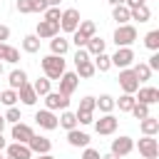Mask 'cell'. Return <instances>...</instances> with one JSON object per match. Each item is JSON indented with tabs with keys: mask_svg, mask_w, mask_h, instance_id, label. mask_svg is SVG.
<instances>
[{
	"mask_svg": "<svg viewBox=\"0 0 159 159\" xmlns=\"http://www.w3.org/2000/svg\"><path fill=\"white\" fill-rule=\"evenodd\" d=\"M40 67H42V72H45L47 80H60L62 72L67 70V67H65V60H62L60 55H45V57L40 60Z\"/></svg>",
	"mask_w": 159,
	"mask_h": 159,
	"instance_id": "6da1fadb",
	"label": "cell"
},
{
	"mask_svg": "<svg viewBox=\"0 0 159 159\" xmlns=\"http://www.w3.org/2000/svg\"><path fill=\"white\" fill-rule=\"evenodd\" d=\"M92 35H97V25H94L92 20H82V22L77 25V30L72 32V42H75V47H84L87 40H89Z\"/></svg>",
	"mask_w": 159,
	"mask_h": 159,
	"instance_id": "7a4b0ae2",
	"label": "cell"
},
{
	"mask_svg": "<svg viewBox=\"0 0 159 159\" xmlns=\"http://www.w3.org/2000/svg\"><path fill=\"white\" fill-rule=\"evenodd\" d=\"M114 45L117 47H132L134 45V40H137V27L134 25H117V30H114Z\"/></svg>",
	"mask_w": 159,
	"mask_h": 159,
	"instance_id": "3957f363",
	"label": "cell"
},
{
	"mask_svg": "<svg viewBox=\"0 0 159 159\" xmlns=\"http://www.w3.org/2000/svg\"><path fill=\"white\" fill-rule=\"evenodd\" d=\"M80 22H82V17H80V10H77V7L62 10V15H60V30H62V32H70V35H72Z\"/></svg>",
	"mask_w": 159,
	"mask_h": 159,
	"instance_id": "277c9868",
	"label": "cell"
},
{
	"mask_svg": "<svg viewBox=\"0 0 159 159\" xmlns=\"http://www.w3.org/2000/svg\"><path fill=\"white\" fill-rule=\"evenodd\" d=\"M94 124V132L97 134H102V137H109V134H114L117 132V127H119V119L109 112V114H102L99 119H94L92 122Z\"/></svg>",
	"mask_w": 159,
	"mask_h": 159,
	"instance_id": "5b68a950",
	"label": "cell"
},
{
	"mask_svg": "<svg viewBox=\"0 0 159 159\" xmlns=\"http://www.w3.org/2000/svg\"><path fill=\"white\" fill-rule=\"evenodd\" d=\"M119 87H122V92H127V94H134L137 89H139V80H137V75H134V70L132 67H124V70H119Z\"/></svg>",
	"mask_w": 159,
	"mask_h": 159,
	"instance_id": "8992f818",
	"label": "cell"
},
{
	"mask_svg": "<svg viewBox=\"0 0 159 159\" xmlns=\"http://www.w3.org/2000/svg\"><path fill=\"white\" fill-rule=\"evenodd\" d=\"M109 60H112V67H119V70L132 67L134 65V50L132 47H117V52L109 55Z\"/></svg>",
	"mask_w": 159,
	"mask_h": 159,
	"instance_id": "52a82bcc",
	"label": "cell"
},
{
	"mask_svg": "<svg viewBox=\"0 0 159 159\" xmlns=\"http://www.w3.org/2000/svg\"><path fill=\"white\" fill-rule=\"evenodd\" d=\"M70 107V97L67 94H62V92H47L45 94V109H50V112H62V109H67Z\"/></svg>",
	"mask_w": 159,
	"mask_h": 159,
	"instance_id": "ba28073f",
	"label": "cell"
},
{
	"mask_svg": "<svg viewBox=\"0 0 159 159\" xmlns=\"http://www.w3.org/2000/svg\"><path fill=\"white\" fill-rule=\"evenodd\" d=\"M137 149H139V154L144 157V159H152V157H159V142L154 139V137H142L137 144H134Z\"/></svg>",
	"mask_w": 159,
	"mask_h": 159,
	"instance_id": "9c48e42d",
	"label": "cell"
},
{
	"mask_svg": "<svg viewBox=\"0 0 159 159\" xmlns=\"http://www.w3.org/2000/svg\"><path fill=\"white\" fill-rule=\"evenodd\" d=\"M57 82H60V89H57V92H62V94L70 97V94H75V89H77V84H80V77H77V72H67V70H65Z\"/></svg>",
	"mask_w": 159,
	"mask_h": 159,
	"instance_id": "30bf717a",
	"label": "cell"
},
{
	"mask_svg": "<svg viewBox=\"0 0 159 159\" xmlns=\"http://www.w3.org/2000/svg\"><path fill=\"white\" fill-rule=\"evenodd\" d=\"M32 134H35V129H32L30 124H25V122H15L12 129H10L12 142H22V144H27V142L32 139Z\"/></svg>",
	"mask_w": 159,
	"mask_h": 159,
	"instance_id": "8fae6325",
	"label": "cell"
},
{
	"mask_svg": "<svg viewBox=\"0 0 159 159\" xmlns=\"http://www.w3.org/2000/svg\"><path fill=\"white\" fill-rule=\"evenodd\" d=\"M132 149H134V139H132V137H127V134H122V137L112 139V147H109V152H112V154H117V157H127Z\"/></svg>",
	"mask_w": 159,
	"mask_h": 159,
	"instance_id": "7c38bea8",
	"label": "cell"
},
{
	"mask_svg": "<svg viewBox=\"0 0 159 159\" xmlns=\"http://www.w3.org/2000/svg\"><path fill=\"white\" fill-rule=\"evenodd\" d=\"M35 35L40 40H50L55 35H60V22H52V20H40L37 27H35Z\"/></svg>",
	"mask_w": 159,
	"mask_h": 159,
	"instance_id": "4fadbf2b",
	"label": "cell"
},
{
	"mask_svg": "<svg viewBox=\"0 0 159 159\" xmlns=\"http://www.w3.org/2000/svg\"><path fill=\"white\" fill-rule=\"evenodd\" d=\"M35 122H37V127H42V129H47V132L57 129V114L50 112V109H37V112H35Z\"/></svg>",
	"mask_w": 159,
	"mask_h": 159,
	"instance_id": "5bb4252c",
	"label": "cell"
},
{
	"mask_svg": "<svg viewBox=\"0 0 159 159\" xmlns=\"http://www.w3.org/2000/svg\"><path fill=\"white\" fill-rule=\"evenodd\" d=\"M27 147H30L32 157H35V154H47V152H52V142H50L47 137H42V134H32V139L27 142Z\"/></svg>",
	"mask_w": 159,
	"mask_h": 159,
	"instance_id": "9a60e30c",
	"label": "cell"
},
{
	"mask_svg": "<svg viewBox=\"0 0 159 159\" xmlns=\"http://www.w3.org/2000/svg\"><path fill=\"white\" fill-rule=\"evenodd\" d=\"M5 152H7V157H10V159H32L30 147H27V144H22V142H10V144L5 147Z\"/></svg>",
	"mask_w": 159,
	"mask_h": 159,
	"instance_id": "2e32d148",
	"label": "cell"
},
{
	"mask_svg": "<svg viewBox=\"0 0 159 159\" xmlns=\"http://www.w3.org/2000/svg\"><path fill=\"white\" fill-rule=\"evenodd\" d=\"M134 94H137V97H134L137 102H144V104H149V107L159 102V89H157V87H139Z\"/></svg>",
	"mask_w": 159,
	"mask_h": 159,
	"instance_id": "e0dca14e",
	"label": "cell"
},
{
	"mask_svg": "<svg viewBox=\"0 0 159 159\" xmlns=\"http://www.w3.org/2000/svg\"><path fill=\"white\" fill-rule=\"evenodd\" d=\"M67 50H70V40H67V37H62V35L50 37V55H60V57H65Z\"/></svg>",
	"mask_w": 159,
	"mask_h": 159,
	"instance_id": "ac0fdd59",
	"label": "cell"
},
{
	"mask_svg": "<svg viewBox=\"0 0 159 159\" xmlns=\"http://www.w3.org/2000/svg\"><path fill=\"white\" fill-rule=\"evenodd\" d=\"M40 97L35 94V89H32V84L30 82H25L20 89H17V102H22V104H27V107H32L35 102H37Z\"/></svg>",
	"mask_w": 159,
	"mask_h": 159,
	"instance_id": "d6986e66",
	"label": "cell"
},
{
	"mask_svg": "<svg viewBox=\"0 0 159 159\" xmlns=\"http://www.w3.org/2000/svg\"><path fill=\"white\" fill-rule=\"evenodd\" d=\"M139 132L142 134H147V137H157L159 134V119L157 117H144V119H139Z\"/></svg>",
	"mask_w": 159,
	"mask_h": 159,
	"instance_id": "ffe728a7",
	"label": "cell"
},
{
	"mask_svg": "<svg viewBox=\"0 0 159 159\" xmlns=\"http://www.w3.org/2000/svg\"><path fill=\"white\" fill-rule=\"evenodd\" d=\"M67 142H70V147H82L84 149V147H89V134L87 132H80L75 127V129L67 132Z\"/></svg>",
	"mask_w": 159,
	"mask_h": 159,
	"instance_id": "44dd1931",
	"label": "cell"
},
{
	"mask_svg": "<svg viewBox=\"0 0 159 159\" xmlns=\"http://www.w3.org/2000/svg\"><path fill=\"white\" fill-rule=\"evenodd\" d=\"M75 72H77V77L80 80H92L94 75H97V70H94V62L92 60H82V62H75Z\"/></svg>",
	"mask_w": 159,
	"mask_h": 159,
	"instance_id": "7402d4cb",
	"label": "cell"
},
{
	"mask_svg": "<svg viewBox=\"0 0 159 159\" xmlns=\"http://www.w3.org/2000/svg\"><path fill=\"white\" fill-rule=\"evenodd\" d=\"M104 47H107V40H102V37H97V35H92V37L87 40V45H84V50H87V55H89V57H94V55L104 52Z\"/></svg>",
	"mask_w": 159,
	"mask_h": 159,
	"instance_id": "603a6c76",
	"label": "cell"
},
{
	"mask_svg": "<svg viewBox=\"0 0 159 159\" xmlns=\"http://www.w3.org/2000/svg\"><path fill=\"white\" fill-rule=\"evenodd\" d=\"M7 82H10V89H20L25 82H27V72L22 67H15L10 75H7Z\"/></svg>",
	"mask_w": 159,
	"mask_h": 159,
	"instance_id": "cb8c5ba5",
	"label": "cell"
},
{
	"mask_svg": "<svg viewBox=\"0 0 159 159\" xmlns=\"http://www.w3.org/2000/svg\"><path fill=\"white\" fill-rule=\"evenodd\" d=\"M57 127H62V129H75L77 127V117H75V112H70V109H62V114L57 117Z\"/></svg>",
	"mask_w": 159,
	"mask_h": 159,
	"instance_id": "d4e9b609",
	"label": "cell"
},
{
	"mask_svg": "<svg viewBox=\"0 0 159 159\" xmlns=\"http://www.w3.org/2000/svg\"><path fill=\"white\" fill-rule=\"evenodd\" d=\"M129 20H137V22H149V20H152V10H149V5H139V7L129 10Z\"/></svg>",
	"mask_w": 159,
	"mask_h": 159,
	"instance_id": "484cf974",
	"label": "cell"
},
{
	"mask_svg": "<svg viewBox=\"0 0 159 159\" xmlns=\"http://www.w3.org/2000/svg\"><path fill=\"white\" fill-rule=\"evenodd\" d=\"M112 20L117 25H127L129 22V7L127 5H114L112 7Z\"/></svg>",
	"mask_w": 159,
	"mask_h": 159,
	"instance_id": "4316f807",
	"label": "cell"
},
{
	"mask_svg": "<svg viewBox=\"0 0 159 159\" xmlns=\"http://www.w3.org/2000/svg\"><path fill=\"white\" fill-rule=\"evenodd\" d=\"M32 89H35L37 97H45L47 92H52V80H47V77H37V80L32 82Z\"/></svg>",
	"mask_w": 159,
	"mask_h": 159,
	"instance_id": "83f0119b",
	"label": "cell"
},
{
	"mask_svg": "<svg viewBox=\"0 0 159 159\" xmlns=\"http://www.w3.org/2000/svg\"><path fill=\"white\" fill-rule=\"evenodd\" d=\"M22 50H25L27 55L40 52V37H37V35H25V37H22Z\"/></svg>",
	"mask_w": 159,
	"mask_h": 159,
	"instance_id": "f1b7e54d",
	"label": "cell"
},
{
	"mask_svg": "<svg viewBox=\"0 0 159 159\" xmlns=\"http://www.w3.org/2000/svg\"><path fill=\"white\" fill-rule=\"evenodd\" d=\"M132 70H134V75H137V80H139V84L152 80V70H149V65H147V62H137V65H132Z\"/></svg>",
	"mask_w": 159,
	"mask_h": 159,
	"instance_id": "f546056e",
	"label": "cell"
},
{
	"mask_svg": "<svg viewBox=\"0 0 159 159\" xmlns=\"http://www.w3.org/2000/svg\"><path fill=\"white\" fill-rule=\"evenodd\" d=\"M94 70L97 72H107V70H112V60H109V55L107 52H99V55H94Z\"/></svg>",
	"mask_w": 159,
	"mask_h": 159,
	"instance_id": "4dcf8cb0",
	"label": "cell"
},
{
	"mask_svg": "<svg viewBox=\"0 0 159 159\" xmlns=\"http://www.w3.org/2000/svg\"><path fill=\"white\" fill-rule=\"evenodd\" d=\"M97 109H99L102 114H109V112L114 109V97H112V94H99V97H97Z\"/></svg>",
	"mask_w": 159,
	"mask_h": 159,
	"instance_id": "1f68e13d",
	"label": "cell"
},
{
	"mask_svg": "<svg viewBox=\"0 0 159 159\" xmlns=\"http://www.w3.org/2000/svg\"><path fill=\"white\" fill-rule=\"evenodd\" d=\"M144 47L152 50V52L159 50V30H149V32L144 35Z\"/></svg>",
	"mask_w": 159,
	"mask_h": 159,
	"instance_id": "d6a6232c",
	"label": "cell"
},
{
	"mask_svg": "<svg viewBox=\"0 0 159 159\" xmlns=\"http://www.w3.org/2000/svg\"><path fill=\"white\" fill-rule=\"evenodd\" d=\"M134 102H137L134 94H127V92H124L119 99H114V107H119V112H129V109L134 107Z\"/></svg>",
	"mask_w": 159,
	"mask_h": 159,
	"instance_id": "836d02e7",
	"label": "cell"
},
{
	"mask_svg": "<svg viewBox=\"0 0 159 159\" xmlns=\"http://www.w3.org/2000/svg\"><path fill=\"white\" fill-rule=\"evenodd\" d=\"M0 104H5V107H15L17 104V89H2L0 92Z\"/></svg>",
	"mask_w": 159,
	"mask_h": 159,
	"instance_id": "e575fe53",
	"label": "cell"
},
{
	"mask_svg": "<svg viewBox=\"0 0 159 159\" xmlns=\"http://www.w3.org/2000/svg\"><path fill=\"white\" fill-rule=\"evenodd\" d=\"M20 60V50L12 47V45H5V52H2V62H10V65H17Z\"/></svg>",
	"mask_w": 159,
	"mask_h": 159,
	"instance_id": "d590c367",
	"label": "cell"
},
{
	"mask_svg": "<svg viewBox=\"0 0 159 159\" xmlns=\"http://www.w3.org/2000/svg\"><path fill=\"white\" fill-rule=\"evenodd\" d=\"M17 12H22V15L37 12V0H17Z\"/></svg>",
	"mask_w": 159,
	"mask_h": 159,
	"instance_id": "8d00e7d4",
	"label": "cell"
},
{
	"mask_svg": "<svg viewBox=\"0 0 159 159\" xmlns=\"http://www.w3.org/2000/svg\"><path fill=\"white\" fill-rule=\"evenodd\" d=\"M129 112L134 114V119H144V117H149V104H144V102H134V107H132Z\"/></svg>",
	"mask_w": 159,
	"mask_h": 159,
	"instance_id": "74e56055",
	"label": "cell"
},
{
	"mask_svg": "<svg viewBox=\"0 0 159 159\" xmlns=\"http://www.w3.org/2000/svg\"><path fill=\"white\" fill-rule=\"evenodd\" d=\"M2 117H5V122H7V124H15V122H20V119H22L20 107H7V112H5Z\"/></svg>",
	"mask_w": 159,
	"mask_h": 159,
	"instance_id": "f35d334b",
	"label": "cell"
},
{
	"mask_svg": "<svg viewBox=\"0 0 159 159\" xmlns=\"http://www.w3.org/2000/svg\"><path fill=\"white\" fill-rule=\"evenodd\" d=\"M75 117H77V124H92L94 122V112H87V109H77Z\"/></svg>",
	"mask_w": 159,
	"mask_h": 159,
	"instance_id": "ab89813d",
	"label": "cell"
},
{
	"mask_svg": "<svg viewBox=\"0 0 159 159\" xmlns=\"http://www.w3.org/2000/svg\"><path fill=\"white\" fill-rule=\"evenodd\" d=\"M42 15H45L42 20H52V22H60V15H62V10H60V5H55V7H47Z\"/></svg>",
	"mask_w": 159,
	"mask_h": 159,
	"instance_id": "60d3db41",
	"label": "cell"
},
{
	"mask_svg": "<svg viewBox=\"0 0 159 159\" xmlns=\"http://www.w3.org/2000/svg\"><path fill=\"white\" fill-rule=\"evenodd\" d=\"M77 109H87V112H94V109H97V97H82Z\"/></svg>",
	"mask_w": 159,
	"mask_h": 159,
	"instance_id": "b9f144b4",
	"label": "cell"
},
{
	"mask_svg": "<svg viewBox=\"0 0 159 159\" xmlns=\"http://www.w3.org/2000/svg\"><path fill=\"white\" fill-rule=\"evenodd\" d=\"M82 159H102V154H99V149L84 147V152H82Z\"/></svg>",
	"mask_w": 159,
	"mask_h": 159,
	"instance_id": "7bdbcfd3",
	"label": "cell"
},
{
	"mask_svg": "<svg viewBox=\"0 0 159 159\" xmlns=\"http://www.w3.org/2000/svg\"><path fill=\"white\" fill-rule=\"evenodd\" d=\"M147 65H149V70H152V72H154V70H159V50H157V52H152V57H149V62H147Z\"/></svg>",
	"mask_w": 159,
	"mask_h": 159,
	"instance_id": "ee69618b",
	"label": "cell"
},
{
	"mask_svg": "<svg viewBox=\"0 0 159 159\" xmlns=\"http://www.w3.org/2000/svg\"><path fill=\"white\" fill-rule=\"evenodd\" d=\"M82 60H89V55H87L84 47H77V52H75V62H82Z\"/></svg>",
	"mask_w": 159,
	"mask_h": 159,
	"instance_id": "f6af8a7d",
	"label": "cell"
},
{
	"mask_svg": "<svg viewBox=\"0 0 159 159\" xmlns=\"http://www.w3.org/2000/svg\"><path fill=\"white\" fill-rule=\"evenodd\" d=\"M7 37H10V27L0 25V42H7Z\"/></svg>",
	"mask_w": 159,
	"mask_h": 159,
	"instance_id": "bcb514c9",
	"label": "cell"
},
{
	"mask_svg": "<svg viewBox=\"0 0 159 159\" xmlns=\"http://www.w3.org/2000/svg\"><path fill=\"white\" fill-rule=\"evenodd\" d=\"M124 5H127L129 10H134V7H139V5H147V0H124Z\"/></svg>",
	"mask_w": 159,
	"mask_h": 159,
	"instance_id": "7dc6e473",
	"label": "cell"
},
{
	"mask_svg": "<svg viewBox=\"0 0 159 159\" xmlns=\"http://www.w3.org/2000/svg\"><path fill=\"white\" fill-rule=\"evenodd\" d=\"M32 159H57V157H52V154H50V152H47V154H35V157H32Z\"/></svg>",
	"mask_w": 159,
	"mask_h": 159,
	"instance_id": "c3c4849f",
	"label": "cell"
},
{
	"mask_svg": "<svg viewBox=\"0 0 159 159\" xmlns=\"http://www.w3.org/2000/svg\"><path fill=\"white\" fill-rule=\"evenodd\" d=\"M5 147H7V139H5V137H2V132H0V152H2Z\"/></svg>",
	"mask_w": 159,
	"mask_h": 159,
	"instance_id": "681fc988",
	"label": "cell"
},
{
	"mask_svg": "<svg viewBox=\"0 0 159 159\" xmlns=\"http://www.w3.org/2000/svg\"><path fill=\"white\" fill-rule=\"evenodd\" d=\"M5 127H7V122H5V117L0 114V132H5Z\"/></svg>",
	"mask_w": 159,
	"mask_h": 159,
	"instance_id": "f907efd6",
	"label": "cell"
},
{
	"mask_svg": "<svg viewBox=\"0 0 159 159\" xmlns=\"http://www.w3.org/2000/svg\"><path fill=\"white\" fill-rule=\"evenodd\" d=\"M102 159H122V157H117V154H112V152H109V154H102Z\"/></svg>",
	"mask_w": 159,
	"mask_h": 159,
	"instance_id": "816d5d0a",
	"label": "cell"
},
{
	"mask_svg": "<svg viewBox=\"0 0 159 159\" xmlns=\"http://www.w3.org/2000/svg\"><path fill=\"white\" fill-rule=\"evenodd\" d=\"M45 5L47 7H55V5H60V0H45Z\"/></svg>",
	"mask_w": 159,
	"mask_h": 159,
	"instance_id": "f5cc1de1",
	"label": "cell"
},
{
	"mask_svg": "<svg viewBox=\"0 0 159 159\" xmlns=\"http://www.w3.org/2000/svg\"><path fill=\"white\" fill-rule=\"evenodd\" d=\"M107 2H109L112 7H114V5H124V0H107Z\"/></svg>",
	"mask_w": 159,
	"mask_h": 159,
	"instance_id": "db71d44e",
	"label": "cell"
},
{
	"mask_svg": "<svg viewBox=\"0 0 159 159\" xmlns=\"http://www.w3.org/2000/svg\"><path fill=\"white\" fill-rule=\"evenodd\" d=\"M5 45H7V42H0V60H2V52H5Z\"/></svg>",
	"mask_w": 159,
	"mask_h": 159,
	"instance_id": "11a10c76",
	"label": "cell"
},
{
	"mask_svg": "<svg viewBox=\"0 0 159 159\" xmlns=\"http://www.w3.org/2000/svg\"><path fill=\"white\" fill-rule=\"evenodd\" d=\"M5 75V67H2V60H0V77Z\"/></svg>",
	"mask_w": 159,
	"mask_h": 159,
	"instance_id": "9f6ffc18",
	"label": "cell"
},
{
	"mask_svg": "<svg viewBox=\"0 0 159 159\" xmlns=\"http://www.w3.org/2000/svg\"><path fill=\"white\" fill-rule=\"evenodd\" d=\"M0 159H5V157H2V152H0Z\"/></svg>",
	"mask_w": 159,
	"mask_h": 159,
	"instance_id": "6f0895ef",
	"label": "cell"
},
{
	"mask_svg": "<svg viewBox=\"0 0 159 159\" xmlns=\"http://www.w3.org/2000/svg\"><path fill=\"white\" fill-rule=\"evenodd\" d=\"M152 159H157V157H152Z\"/></svg>",
	"mask_w": 159,
	"mask_h": 159,
	"instance_id": "680465c9",
	"label": "cell"
},
{
	"mask_svg": "<svg viewBox=\"0 0 159 159\" xmlns=\"http://www.w3.org/2000/svg\"><path fill=\"white\" fill-rule=\"evenodd\" d=\"M5 159H10V157H5Z\"/></svg>",
	"mask_w": 159,
	"mask_h": 159,
	"instance_id": "91938a15",
	"label": "cell"
}]
</instances>
